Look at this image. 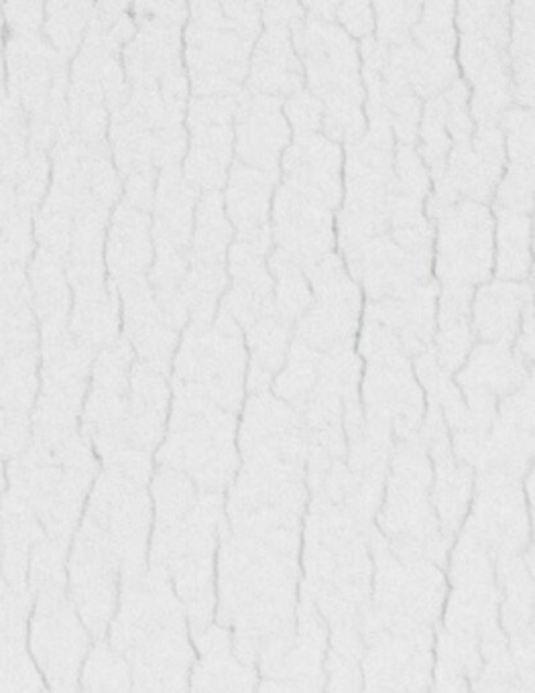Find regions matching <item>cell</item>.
I'll use <instances>...</instances> for the list:
<instances>
[{
  "label": "cell",
  "instance_id": "obj_13",
  "mask_svg": "<svg viewBox=\"0 0 535 693\" xmlns=\"http://www.w3.org/2000/svg\"><path fill=\"white\" fill-rule=\"evenodd\" d=\"M464 371L456 376L469 399V423L458 431L488 429L496 415V399L509 395L530 379V366L503 342H483L470 350Z\"/></svg>",
  "mask_w": 535,
  "mask_h": 693
},
{
  "label": "cell",
  "instance_id": "obj_5",
  "mask_svg": "<svg viewBox=\"0 0 535 693\" xmlns=\"http://www.w3.org/2000/svg\"><path fill=\"white\" fill-rule=\"evenodd\" d=\"M112 641L131 659L139 689L189 691L196 653L188 614L163 569L153 567L149 575L127 580Z\"/></svg>",
  "mask_w": 535,
  "mask_h": 693
},
{
  "label": "cell",
  "instance_id": "obj_15",
  "mask_svg": "<svg viewBox=\"0 0 535 693\" xmlns=\"http://www.w3.org/2000/svg\"><path fill=\"white\" fill-rule=\"evenodd\" d=\"M200 657L189 669L192 691H255L257 669L236 657L232 633L223 625H208L192 633Z\"/></svg>",
  "mask_w": 535,
  "mask_h": 693
},
{
  "label": "cell",
  "instance_id": "obj_12",
  "mask_svg": "<svg viewBox=\"0 0 535 693\" xmlns=\"http://www.w3.org/2000/svg\"><path fill=\"white\" fill-rule=\"evenodd\" d=\"M464 533L495 557L519 556L530 547V514L517 476L480 472L478 495Z\"/></svg>",
  "mask_w": 535,
  "mask_h": 693
},
{
  "label": "cell",
  "instance_id": "obj_3",
  "mask_svg": "<svg viewBox=\"0 0 535 693\" xmlns=\"http://www.w3.org/2000/svg\"><path fill=\"white\" fill-rule=\"evenodd\" d=\"M155 495V535H153V567L163 569L171 580L175 596L181 600L189 618V633L212 622L214 553L224 527V495L204 490L186 474L159 468L153 480Z\"/></svg>",
  "mask_w": 535,
  "mask_h": 693
},
{
  "label": "cell",
  "instance_id": "obj_21",
  "mask_svg": "<svg viewBox=\"0 0 535 693\" xmlns=\"http://www.w3.org/2000/svg\"><path fill=\"white\" fill-rule=\"evenodd\" d=\"M273 271L277 275V291H275L273 297L275 313L292 326V323L300 320L313 303L311 291L308 289V285H305L300 271H297L289 260H281V257H275Z\"/></svg>",
  "mask_w": 535,
  "mask_h": 693
},
{
  "label": "cell",
  "instance_id": "obj_1",
  "mask_svg": "<svg viewBox=\"0 0 535 693\" xmlns=\"http://www.w3.org/2000/svg\"><path fill=\"white\" fill-rule=\"evenodd\" d=\"M300 521H224L218 553V625L232 633L236 657L255 665L295 633Z\"/></svg>",
  "mask_w": 535,
  "mask_h": 693
},
{
  "label": "cell",
  "instance_id": "obj_18",
  "mask_svg": "<svg viewBox=\"0 0 535 693\" xmlns=\"http://www.w3.org/2000/svg\"><path fill=\"white\" fill-rule=\"evenodd\" d=\"M127 328L145 362L157 368L159 373L170 371L173 348L178 342V328L173 326L163 310H159L149 294L141 291L136 297L128 299Z\"/></svg>",
  "mask_w": 535,
  "mask_h": 693
},
{
  "label": "cell",
  "instance_id": "obj_19",
  "mask_svg": "<svg viewBox=\"0 0 535 693\" xmlns=\"http://www.w3.org/2000/svg\"><path fill=\"white\" fill-rule=\"evenodd\" d=\"M244 329H247V344L250 350L249 392L269 390L273 374L283 368V362L287 358L292 326L283 321L273 310Z\"/></svg>",
  "mask_w": 535,
  "mask_h": 693
},
{
  "label": "cell",
  "instance_id": "obj_10",
  "mask_svg": "<svg viewBox=\"0 0 535 693\" xmlns=\"http://www.w3.org/2000/svg\"><path fill=\"white\" fill-rule=\"evenodd\" d=\"M435 273L442 283L438 321L470 318V297L491 275V224L487 212L456 215L442 226Z\"/></svg>",
  "mask_w": 535,
  "mask_h": 693
},
{
  "label": "cell",
  "instance_id": "obj_6",
  "mask_svg": "<svg viewBox=\"0 0 535 693\" xmlns=\"http://www.w3.org/2000/svg\"><path fill=\"white\" fill-rule=\"evenodd\" d=\"M239 413L192 390L173 387L170 434L157 452L159 466L186 474L196 487L224 492L241 464Z\"/></svg>",
  "mask_w": 535,
  "mask_h": 693
},
{
  "label": "cell",
  "instance_id": "obj_17",
  "mask_svg": "<svg viewBox=\"0 0 535 693\" xmlns=\"http://www.w3.org/2000/svg\"><path fill=\"white\" fill-rule=\"evenodd\" d=\"M167 400H170V389L157 368L147 362L136 364L133 368V409L127 425L136 450L147 456L157 448L163 435Z\"/></svg>",
  "mask_w": 535,
  "mask_h": 693
},
{
  "label": "cell",
  "instance_id": "obj_11",
  "mask_svg": "<svg viewBox=\"0 0 535 693\" xmlns=\"http://www.w3.org/2000/svg\"><path fill=\"white\" fill-rule=\"evenodd\" d=\"M316 305L303 313L297 340L318 352H330L355 344L361 318V294L336 259H328L310 271Z\"/></svg>",
  "mask_w": 535,
  "mask_h": 693
},
{
  "label": "cell",
  "instance_id": "obj_8",
  "mask_svg": "<svg viewBox=\"0 0 535 693\" xmlns=\"http://www.w3.org/2000/svg\"><path fill=\"white\" fill-rule=\"evenodd\" d=\"M361 352L366 358L364 434L387 445H393V437L405 440L417 434L424 399L401 342L383 323L366 318Z\"/></svg>",
  "mask_w": 535,
  "mask_h": 693
},
{
  "label": "cell",
  "instance_id": "obj_4",
  "mask_svg": "<svg viewBox=\"0 0 535 693\" xmlns=\"http://www.w3.org/2000/svg\"><path fill=\"white\" fill-rule=\"evenodd\" d=\"M303 531L305 580L302 596L310 598L332 622V653L358 661L363 653L361 622L371 602L366 525L348 506L316 495Z\"/></svg>",
  "mask_w": 535,
  "mask_h": 693
},
{
  "label": "cell",
  "instance_id": "obj_22",
  "mask_svg": "<svg viewBox=\"0 0 535 693\" xmlns=\"http://www.w3.org/2000/svg\"><path fill=\"white\" fill-rule=\"evenodd\" d=\"M435 332L432 340L434 356L442 366V371L452 374L464 364L466 356L475 344V332H472L470 318L435 321Z\"/></svg>",
  "mask_w": 535,
  "mask_h": 693
},
{
  "label": "cell",
  "instance_id": "obj_16",
  "mask_svg": "<svg viewBox=\"0 0 535 693\" xmlns=\"http://www.w3.org/2000/svg\"><path fill=\"white\" fill-rule=\"evenodd\" d=\"M533 302L530 285L495 281L477 291L472 305V332L483 342H515L525 305Z\"/></svg>",
  "mask_w": 535,
  "mask_h": 693
},
{
  "label": "cell",
  "instance_id": "obj_14",
  "mask_svg": "<svg viewBox=\"0 0 535 693\" xmlns=\"http://www.w3.org/2000/svg\"><path fill=\"white\" fill-rule=\"evenodd\" d=\"M295 633L271 659L261 661V691H318L324 689L322 657L328 630L322 614L310 598H302L295 610Z\"/></svg>",
  "mask_w": 535,
  "mask_h": 693
},
{
  "label": "cell",
  "instance_id": "obj_7",
  "mask_svg": "<svg viewBox=\"0 0 535 693\" xmlns=\"http://www.w3.org/2000/svg\"><path fill=\"white\" fill-rule=\"evenodd\" d=\"M432 478V461L422 435L405 437L393 453L377 522L393 551L419 553L444 567L450 543L442 537L434 513Z\"/></svg>",
  "mask_w": 535,
  "mask_h": 693
},
{
  "label": "cell",
  "instance_id": "obj_23",
  "mask_svg": "<svg viewBox=\"0 0 535 693\" xmlns=\"http://www.w3.org/2000/svg\"><path fill=\"white\" fill-rule=\"evenodd\" d=\"M86 677L92 689H128L127 665L104 649H98L90 659Z\"/></svg>",
  "mask_w": 535,
  "mask_h": 693
},
{
  "label": "cell",
  "instance_id": "obj_9",
  "mask_svg": "<svg viewBox=\"0 0 535 693\" xmlns=\"http://www.w3.org/2000/svg\"><path fill=\"white\" fill-rule=\"evenodd\" d=\"M247 366L241 326L220 310L210 321H192L173 366V387L192 390L239 413Z\"/></svg>",
  "mask_w": 535,
  "mask_h": 693
},
{
  "label": "cell",
  "instance_id": "obj_2",
  "mask_svg": "<svg viewBox=\"0 0 535 693\" xmlns=\"http://www.w3.org/2000/svg\"><path fill=\"white\" fill-rule=\"evenodd\" d=\"M236 445L241 464L231 484L226 519L271 514L303 521L308 437L300 415L269 390L250 392Z\"/></svg>",
  "mask_w": 535,
  "mask_h": 693
},
{
  "label": "cell",
  "instance_id": "obj_20",
  "mask_svg": "<svg viewBox=\"0 0 535 693\" xmlns=\"http://www.w3.org/2000/svg\"><path fill=\"white\" fill-rule=\"evenodd\" d=\"M320 356H322V352L295 340L292 352H289L285 373L275 382V397H279L285 403L294 405L297 411H302L305 399H308L313 387V381L318 376Z\"/></svg>",
  "mask_w": 535,
  "mask_h": 693
}]
</instances>
